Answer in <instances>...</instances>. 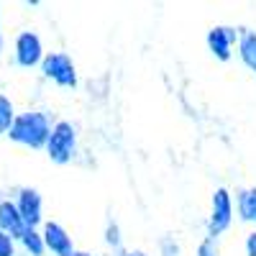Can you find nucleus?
<instances>
[{"mask_svg": "<svg viewBox=\"0 0 256 256\" xmlns=\"http://www.w3.org/2000/svg\"><path fill=\"white\" fill-rule=\"evenodd\" d=\"M52 134V120L46 113L41 110H26V113H16L10 128H8V138L13 144L28 146V148H44L46 138Z\"/></svg>", "mask_w": 256, "mask_h": 256, "instance_id": "f257e3e1", "label": "nucleus"}, {"mask_svg": "<svg viewBox=\"0 0 256 256\" xmlns=\"http://www.w3.org/2000/svg\"><path fill=\"white\" fill-rule=\"evenodd\" d=\"M74 146H77V134L70 120H59L56 126H52V134L44 148L54 164H67L74 156Z\"/></svg>", "mask_w": 256, "mask_h": 256, "instance_id": "f03ea898", "label": "nucleus"}, {"mask_svg": "<svg viewBox=\"0 0 256 256\" xmlns=\"http://www.w3.org/2000/svg\"><path fill=\"white\" fill-rule=\"evenodd\" d=\"M41 72H44V77H49L52 82H56L59 88H74L77 84L74 62H72V56L62 54V52L44 54V59H41Z\"/></svg>", "mask_w": 256, "mask_h": 256, "instance_id": "7ed1b4c3", "label": "nucleus"}, {"mask_svg": "<svg viewBox=\"0 0 256 256\" xmlns=\"http://www.w3.org/2000/svg\"><path fill=\"white\" fill-rule=\"evenodd\" d=\"M233 220V200H230V192L226 187H218L212 192V208H210V220H208V238L212 241L216 236L230 226Z\"/></svg>", "mask_w": 256, "mask_h": 256, "instance_id": "20e7f679", "label": "nucleus"}, {"mask_svg": "<svg viewBox=\"0 0 256 256\" xmlns=\"http://www.w3.org/2000/svg\"><path fill=\"white\" fill-rule=\"evenodd\" d=\"M44 59V44H41L38 34L34 31H24L16 36V64L24 70H31L36 64H41Z\"/></svg>", "mask_w": 256, "mask_h": 256, "instance_id": "39448f33", "label": "nucleus"}, {"mask_svg": "<svg viewBox=\"0 0 256 256\" xmlns=\"http://www.w3.org/2000/svg\"><path fill=\"white\" fill-rule=\"evenodd\" d=\"M16 210H18V216L20 220L26 223V228H36L41 223V210H44V202H41V195H38V190L34 187H20L18 190V195L13 200Z\"/></svg>", "mask_w": 256, "mask_h": 256, "instance_id": "423d86ee", "label": "nucleus"}, {"mask_svg": "<svg viewBox=\"0 0 256 256\" xmlns=\"http://www.w3.org/2000/svg\"><path fill=\"white\" fill-rule=\"evenodd\" d=\"M41 241H44V248L52 251L54 256H72L74 254V244L72 236L64 230L59 223H44V230H41Z\"/></svg>", "mask_w": 256, "mask_h": 256, "instance_id": "0eeeda50", "label": "nucleus"}, {"mask_svg": "<svg viewBox=\"0 0 256 256\" xmlns=\"http://www.w3.org/2000/svg\"><path fill=\"white\" fill-rule=\"evenodd\" d=\"M236 38H238L236 28H230V26H212L208 31V49L212 52L216 59L228 62L230 54H233L230 49H233V44H236Z\"/></svg>", "mask_w": 256, "mask_h": 256, "instance_id": "6e6552de", "label": "nucleus"}, {"mask_svg": "<svg viewBox=\"0 0 256 256\" xmlns=\"http://www.w3.org/2000/svg\"><path fill=\"white\" fill-rule=\"evenodd\" d=\"M0 230H3L6 236H10L13 241H18L26 230V223L20 220L13 200H0Z\"/></svg>", "mask_w": 256, "mask_h": 256, "instance_id": "1a4fd4ad", "label": "nucleus"}, {"mask_svg": "<svg viewBox=\"0 0 256 256\" xmlns=\"http://www.w3.org/2000/svg\"><path fill=\"white\" fill-rule=\"evenodd\" d=\"M238 56L246 67L256 74V31H244L238 38Z\"/></svg>", "mask_w": 256, "mask_h": 256, "instance_id": "9d476101", "label": "nucleus"}, {"mask_svg": "<svg viewBox=\"0 0 256 256\" xmlns=\"http://www.w3.org/2000/svg\"><path fill=\"white\" fill-rule=\"evenodd\" d=\"M238 216L248 223H256V187L238 192Z\"/></svg>", "mask_w": 256, "mask_h": 256, "instance_id": "9b49d317", "label": "nucleus"}, {"mask_svg": "<svg viewBox=\"0 0 256 256\" xmlns=\"http://www.w3.org/2000/svg\"><path fill=\"white\" fill-rule=\"evenodd\" d=\"M18 244L24 246V251L26 254H31V256H44V241H41V233L36 230V228H26L24 230V236L18 238Z\"/></svg>", "mask_w": 256, "mask_h": 256, "instance_id": "f8f14e48", "label": "nucleus"}, {"mask_svg": "<svg viewBox=\"0 0 256 256\" xmlns=\"http://www.w3.org/2000/svg\"><path fill=\"white\" fill-rule=\"evenodd\" d=\"M16 118V108H13V100L8 95L0 92V136H6L8 134V128Z\"/></svg>", "mask_w": 256, "mask_h": 256, "instance_id": "ddd939ff", "label": "nucleus"}, {"mask_svg": "<svg viewBox=\"0 0 256 256\" xmlns=\"http://www.w3.org/2000/svg\"><path fill=\"white\" fill-rule=\"evenodd\" d=\"M0 256H16V241L0 230Z\"/></svg>", "mask_w": 256, "mask_h": 256, "instance_id": "4468645a", "label": "nucleus"}, {"mask_svg": "<svg viewBox=\"0 0 256 256\" xmlns=\"http://www.w3.org/2000/svg\"><path fill=\"white\" fill-rule=\"evenodd\" d=\"M162 251H164V256H180V246L172 238H164L162 241Z\"/></svg>", "mask_w": 256, "mask_h": 256, "instance_id": "2eb2a0df", "label": "nucleus"}, {"mask_svg": "<svg viewBox=\"0 0 256 256\" xmlns=\"http://www.w3.org/2000/svg\"><path fill=\"white\" fill-rule=\"evenodd\" d=\"M198 256H216V246H212V241H210V238H205V241L200 244Z\"/></svg>", "mask_w": 256, "mask_h": 256, "instance_id": "dca6fc26", "label": "nucleus"}, {"mask_svg": "<svg viewBox=\"0 0 256 256\" xmlns=\"http://www.w3.org/2000/svg\"><path fill=\"white\" fill-rule=\"evenodd\" d=\"M246 256H256V230L248 233V238H246Z\"/></svg>", "mask_w": 256, "mask_h": 256, "instance_id": "f3484780", "label": "nucleus"}, {"mask_svg": "<svg viewBox=\"0 0 256 256\" xmlns=\"http://www.w3.org/2000/svg\"><path fill=\"white\" fill-rule=\"evenodd\" d=\"M108 244L118 246V230H116V226H110V228H108Z\"/></svg>", "mask_w": 256, "mask_h": 256, "instance_id": "a211bd4d", "label": "nucleus"}, {"mask_svg": "<svg viewBox=\"0 0 256 256\" xmlns=\"http://www.w3.org/2000/svg\"><path fill=\"white\" fill-rule=\"evenodd\" d=\"M0 56H3V24H0Z\"/></svg>", "mask_w": 256, "mask_h": 256, "instance_id": "6ab92c4d", "label": "nucleus"}, {"mask_svg": "<svg viewBox=\"0 0 256 256\" xmlns=\"http://www.w3.org/2000/svg\"><path fill=\"white\" fill-rule=\"evenodd\" d=\"M123 256H146L144 251H128V254H123Z\"/></svg>", "mask_w": 256, "mask_h": 256, "instance_id": "aec40b11", "label": "nucleus"}, {"mask_svg": "<svg viewBox=\"0 0 256 256\" xmlns=\"http://www.w3.org/2000/svg\"><path fill=\"white\" fill-rule=\"evenodd\" d=\"M72 256H92V254H88V251H74Z\"/></svg>", "mask_w": 256, "mask_h": 256, "instance_id": "412c9836", "label": "nucleus"}]
</instances>
